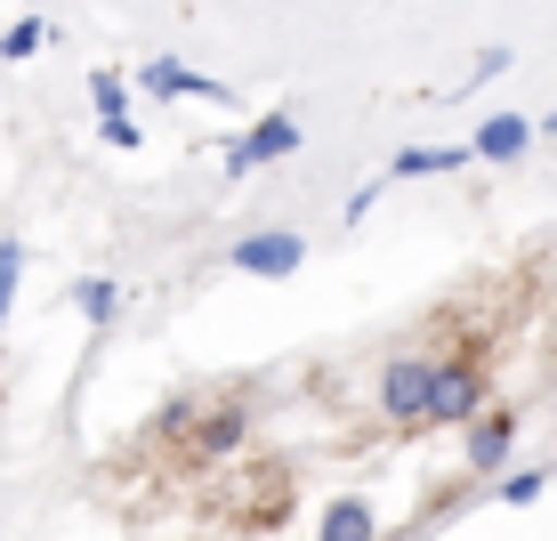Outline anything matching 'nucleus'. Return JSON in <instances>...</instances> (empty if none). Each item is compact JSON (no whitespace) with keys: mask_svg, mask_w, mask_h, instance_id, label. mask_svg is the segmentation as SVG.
I'll use <instances>...</instances> for the list:
<instances>
[{"mask_svg":"<svg viewBox=\"0 0 557 541\" xmlns=\"http://www.w3.org/2000/svg\"><path fill=\"white\" fill-rule=\"evenodd\" d=\"M315 541H380V509H372V501H363V493H339L332 509H323Z\"/></svg>","mask_w":557,"mask_h":541,"instance_id":"nucleus-8","label":"nucleus"},{"mask_svg":"<svg viewBox=\"0 0 557 541\" xmlns=\"http://www.w3.org/2000/svg\"><path fill=\"white\" fill-rule=\"evenodd\" d=\"M89 98H98V122L129 113V89H122V73H98V82H89Z\"/></svg>","mask_w":557,"mask_h":541,"instance_id":"nucleus-12","label":"nucleus"},{"mask_svg":"<svg viewBox=\"0 0 557 541\" xmlns=\"http://www.w3.org/2000/svg\"><path fill=\"white\" fill-rule=\"evenodd\" d=\"M138 89H162V98H210V106H226V98H235V89H219L210 73L178 65V57H153V65H138Z\"/></svg>","mask_w":557,"mask_h":541,"instance_id":"nucleus-6","label":"nucleus"},{"mask_svg":"<svg viewBox=\"0 0 557 541\" xmlns=\"http://www.w3.org/2000/svg\"><path fill=\"white\" fill-rule=\"evenodd\" d=\"M509 444H517V413H476L469 429H460V469L469 477H502Z\"/></svg>","mask_w":557,"mask_h":541,"instance_id":"nucleus-3","label":"nucleus"},{"mask_svg":"<svg viewBox=\"0 0 557 541\" xmlns=\"http://www.w3.org/2000/svg\"><path fill=\"white\" fill-rule=\"evenodd\" d=\"M429 372H436V356H396L388 372H380V413H388V420H420Z\"/></svg>","mask_w":557,"mask_h":541,"instance_id":"nucleus-4","label":"nucleus"},{"mask_svg":"<svg viewBox=\"0 0 557 541\" xmlns=\"http://www.w3.org/2000/svg\"><path fill=\"white\" fill-rule=\"evenodd\" d=\"M106 130V146H138V122H129V113H113V122H98Z\"/></svg>","mask_w":557,"mask_h":541,"instance_id":"nucleus-16","label":"nucleus"},{"mask_svg":"<svg viewBox=\"0 0 557 541\" xmlns=\"http://www.w3.org/2000/svg\"><path fill=\"white\" fill-rule=\"evenodd\" d=\"M226 267H235V275L283 283V275H299V267H307V235H292V226H259V235H243L235 250H226Z\"/></svg>","mask_w":557,"mask_h":541,"instance_id":"nucleus-2","label":"nucleus"},{"mask_svg":"<svg viewBox=\"0 0 557 541\" xmlns=\"http://www.w3.org/2000/svg\"><path fill=\"white\" fill-rule=\"evenodd\" d=\"M476 413H485V372H476V356H436L412 429H469Z\"/></svg>","mask_w":557,"mask_h":541,"instance_id":"nucleus-1","label":"nucleus"},{"mask_svg":"<svg viewBox=\"0 0 557 541\" xmlns=\"http://www.w3.org/2000/svg\"><path fill=\"white\" fill-rule=\"evenodd\" d=\"M542 485H549L542 469H517V477H502V501H509V509H525V501H542Z\"/></svg>","mask_w":557,"mask_h":541,"instance_id":"nucleus-14","label":"nucleus"},{"mask_svg":"<svg viewBox=\"0 0 557 541\" xmlns=\"http://www.w3.org/2000/svg\"><path fill=\"white\" fill-rule=\"evenodd\" d=\"M469 162V146H412L396 153V179H436V170H460Z\"/></svg>","mask_w":557,"mask_h":541,"instance_id":"nucleus-10","label":"nucleus"},{"mask_svg":"<svg viewBox=\"0 0 557 541\" xmlns=\"http://www.w3.org/2000/svg\"><path fill=\"white\" fill-rule=\"evenodd\" d=\"M283 153H299V122L292 113H267V122L243 130V146L226 153V170H259V162H283Z\"/></svg>","mask_w":557,"mask_h":541,"instance_id":"nucleus-5","label":"nucleus"},{"mask_svg":"<svg viewBox=\"0 0 557 541\" xmlns=\"http://www.w3.org/2000/svg\"><path fill=\"white\" fill-rule=\"evenodd\" d=\"M41 49V25H16V33H0V57H33Z\"/></svg>","mask_w":557,"mask_h":541,"instance_id":"nucleus-15","label":"nucleus"},{"mask_svg":"<svg viewBox=\"0 0 557 541\" xmlns=\"http://www.w3.org/2000/svg\"><path fill=\"white\" fill-rule=\"evenodd\" d=\"M16 275H25V250L0 243V323H9V307H16Z\"/></svg>","mask_w":557,"mask_h":541,"instance_id":"nucleus-13","label":"nucleus"},{"mask_svg":"<svg viewBox=\"0 0 557 541\" xmlns=\"http://www.w3.org/2000/svg\"><path fill=\"white\" fill-rule=\"evenodd\" d=\"M525 146H533V122H525V113H485V130L469 138L476 162H517Z\"/></svg>","mask_w":557,"mask_h":541,"instance_id":"nucleus-7","label":"nucleus"},{"mask_svg":"<svg viewBox=\"0 0 557 541\" xmlns=\"http://www.w3.org/2000/svg\"><path fill=\"white\" fill-rule=\"evenodd\" d=\"M243 437H251V413H243V404H219L210 420H195V460H226Z\"/></svg>","mask_w":557,"mask_h":541,"instance_id":"nucleus-9","label":"nucleus"},{"mask_svg":"<svg viewBox=\"0 0 557 541\" xmlns=\"http://www.w3.org/2000/svg\"><path fill=\"white\" fill-rule=\"evenodd\" d=\"M82 316H89V323H113V316H122V283H113V275H89V283H82Z\"/></svg>","mask_w":557,"mask_h":541,"instance_id":"nucleus-11","label":"nucleus"}]
</instances>
